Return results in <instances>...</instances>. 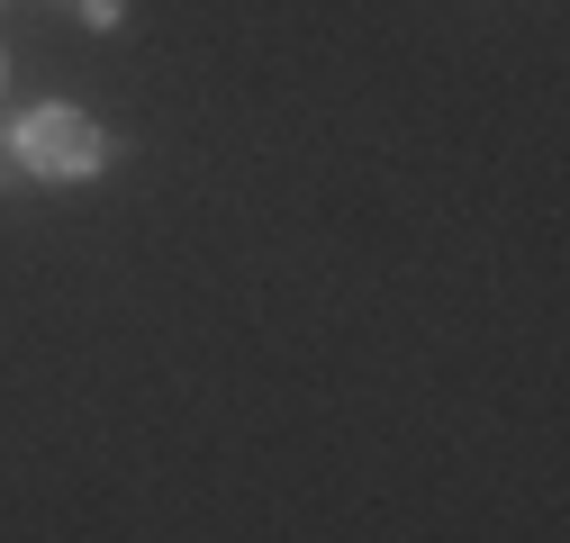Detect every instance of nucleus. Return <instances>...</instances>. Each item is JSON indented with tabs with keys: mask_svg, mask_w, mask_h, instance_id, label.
Masks as SVG:
<instances>
[{
	"mask_svg": "<svg viewBox=\"0 0 570 543\" xmlns=\"http://www.w3.org/2000/svg\"><path fill=\"white\" fill-rule=\"evenodd\" d=\"M19 164H28L37 181H91V172L109 164V136H100V118H91V109L46 100V109H28V118H19Z\"/></svg>",
	"mask_w": 570,
	"mask_h": 543,
	"instance_id": "obj_1",
	"label": "nucleus"
},
{
	"mask_svg": "<svg viewBox=\"0 0 570 543\" xmlns=\"http://www.w3.org/2000/svg\"><path fill=\"white\" fill-rule=\"evenodd\" d=\"M82 19L91 28H118V0H82Z\"/></svg>",
	"mask_w": 570,
	"mask_h": 543,
	"instance_id": "obj_2",
	"label": "nucleus"
},
{
	"mask_svg": "<svg viewBox=\"0 0 570 543\" xmlns=\"http://www.w3.org/2000/svg\"><path fill=\"white\" fill-rule=\"evenodd\" d=\"M0 73H10V63H0Z\"/></svg>",
	"mask_w": 570,
	"mask_h": 543,
	"instance_id": "obj_3",
	"label": "nucleus"
}]
</instances>
